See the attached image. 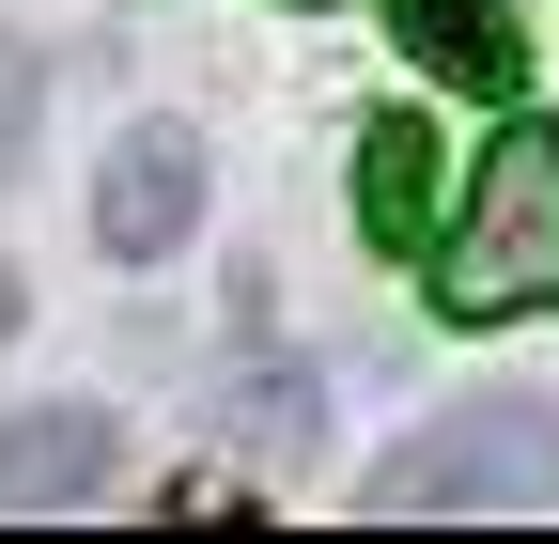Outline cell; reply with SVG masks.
Wrapping results in <instances>:
<instances>
[{"label":"cell","instance_id":"obj_1","mask_svg":"<svg viewBox=\"0 0 559 544\" xmlns=\"http://www.w3.org/2000/svg\"><path fill=\"white\" fill-rule=\"evenodd\" d=\"M436 296H451L466 327H498V311H544V296H559V125H513V141L481 156V202H466Z\"/></svg>","mask_w":559,"mask_h":544},{"label":"cell","instance_id":"obj_2","mask_svg":"<svg viewBox=\"0 0 559 544\" xmlns=\"http://www.w3.org/2000/svg\"><path fill=\"white\" fill-rule=\"evenodd\" d=\"M451 498H559V404H466L373 466V513H451Z\"/></svg>","mask_w":559,"mask_h":544},{"label":"cell","instance_id":"obj_3","mask_svg":"<svg viewBox=\"0 0 559 544\" xmlns=\"http://www.w3.org/2000/svg\"><path fill=\"white\" fill-rule=\"evenodd\" d=\"M187 218H202V141L187 125H140V141L109 156V187H94V249L156 264V249H187Z\"/></svg>","mask_w":559,"mask_h":544},{"label":"cell","instance_id":"obj_4","mask_svg":"<svg viewBox=\"0 0 559 544\" xmlns=\"http://www.w3.org/2000/svg\"><path fill=\"white\" fill-rule=\"evenodd\" d=\"M436 187H451L436 125H419V109H373L358 125V234L373 249H436Z\"/></svg>","mask_w":559,"mask_h":544},{"label":"cell","instance_id":"obj_5","mask_svg":"<svg viewBox=\"0 0 559 544\" xmlns=\"http://www.w3.org/2000/svg\"><path fill=\"white\" fill-rule=\"evenodd\" d=\"M109 466H124L109 404H32V421L0 436V498H16V513H47V498H94Z\"/></svg>","mask_w":559,"mask_h":544},{"label":"cell","instance_id":"obj_6","mask_svg":"<svg viewBox=\"0 0 559 544\" xmlns=\"http://www.w3.org/2000/svg\"><path fill=\"white\" fill-rule=\"evenodd\" d=\"M389 16H404V47L436 62L451 94H528V32L498 0H389Z\"/></svg>","mask_w":559,"mask_h":544},{"label":"cell","instance_id":"obj_7","mask_svg":"<svg viewBox=\"0 0 559 544\" xmlns=\"http://www.w3.org/2000/svg\"><path fill=\"white\" fill-rule=\"evenodd\" d=\"M218 421H249V451H280V466H296V451H311V374H249Z\"/></svg>","mask_w":559,"mask_h":544},{"label":"cell","instance_id":"obj_8","mask_svg":"<svg viewBox=\"0 0 559 544\" xmlns=\"http://www.w3.org/2000/svg\"><path fill=\"white\" fill-rule=\"evenodd\" d=\"M32 94H47V79H32V47H16V32H0V172H16V156H32Z\"/></svg>","mask_w":559,"mask_h":544},{"label":"cell","instance_id":"obj_9","mask_svg":"<svg viewBox=\"0 0 559 544\" xmlns=\"http://www.w3.org/2000/svg\"><path fill=\"white\" fill-rule=\"evenodd\" d=\"M0 343H16V281H0Z\"/></svg>","mask_w":559,"mask_h":544}]
</instances>
